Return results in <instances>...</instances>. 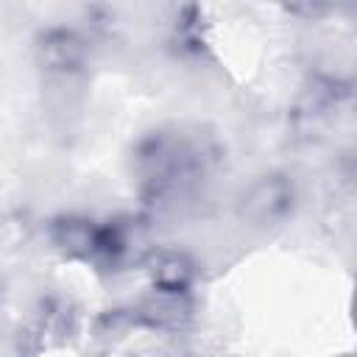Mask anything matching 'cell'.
Listing matches in <instances>:
<instances>
[{
	"label": "cell",
	"instance_id": "1",
	"mask_svg": "<svg viewBox=\"0 0 357 357\" xmlns=\"http://www.w3.org/2000/svg\"><path fill=\"white\" fill-rule=\"evenodd\" d=\"M296 201V190L293 181L287 176H262L257 178L240 198V215L251 223L268 226V223H279Z\"/></svg>",
	"mask_w": 357,
	"mask_h": 357
},
{
	"label": "cell",
	"instance_id": "2",
	"mask_svg": "<svg viewBox=\"0 0 357 357\" xmlns=\"http://www.w3.org/2000/svg\"><path fill=\"white\" fill-rule=\"evenodd\" d=\"M39 61L50 73H78L86 61V42L70 28H53L39 39Z\"/></svg>",
	"mask_w": 357,
	"mask_h": 357
},
{
	"label": "cell",
	"instance_id": "3",
	"mask_svg": "<svg viewBox=\"0 0 357 357\" xmlns=\"http://www.w3.org/2000/svg\"><path fill=\"white\" fill-rule=\"evenodd\" d=\"M151 279L165 296H176L192 282V262L178 251H162L151 262Z\"/></svg>",
	"mask_w": 357,
	"mask_h": 357
}]
</instances>
